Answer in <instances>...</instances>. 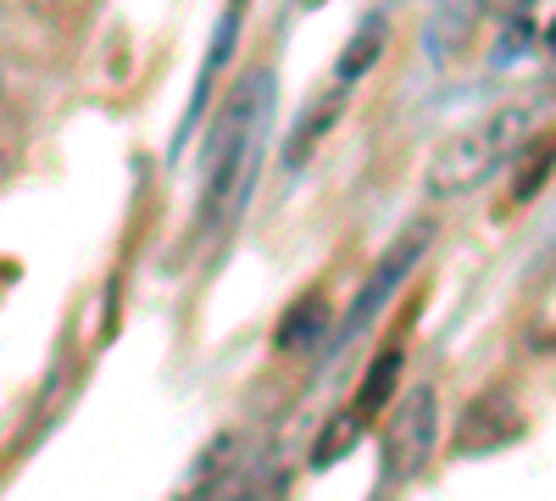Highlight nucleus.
<instances>
[{
  "mask_svg": "<svg viewBox=\"0 0 556 501\" xmlns=\"http://www.w3.org/2000/svg\"><path fill=\"white\" fill-rule=\"evenodd\" d=\"M534 117H540V101H506V107H495L484 123L451 134V140L434 151V162H429L424 190H429L434 201H451V196H462V190L484 185V178L523 146V134L534 128Z\"/></svg>",
  "mask_w": 556,
  "mask_h": 501,
  "instance_id": "1",
  "label": "nucleus"
},
{
  "mask_svg": "<svg viewBox=\"0 0 556 501\" xmlns=\"http://www.w3.org/2000/svg\"><path fill=\"white\" fill-rule=\"evenodd\" d=\"M434 429H440L434 390L429 385L406 390V401L395 406V418H390V435H384V474L390 479H406V474L424 468L429 451H434Z\"/></svg>",
  "mask_w": 556,
  "mask_h": 501,
  "instance_id": "2",
  "label": "nucleus"
},
{
  "mask_svg": "<svg viewBox=\"0 0 556 501\" xmlns=\"http://www.w3.org/2000/svg\"><path fill=\"white\" fill-rule=\"evenodd\" d=\"M424 246H429V223H412V235H406V240H401V246L374 267V279H367V285H362V296L351 301V312H345V335H356V329L367 324V317H374V306H384V301H390V290L406 279V267H412L417 256H424Z\"/></svg>",
  "mask_w": 556,
  "mask_h": 501,
  "instance_id": "3",
  "label": "nucleus"
},
{
  "mask_svg": "<svg viewBox=\"0 0 556 501\" xmlns=\"http://www.w3.org/2000/svg\"><path fill=\"white\" fill-rule=\"evenodd\" d=\"M340 112H345V84L323 89V96L312 101V112L301 117V128H295V146H290V167L312 156V146L323 140V128H334V123H340Z\"/></svg>",
  "mask_w": 556,
  "mask_h": 501,
  "instance_id": "4",
  "label": "nucleus"
},
{
  "mask_svg": "<svg viewBox=\"0 0 556 501\" xmlns=\"http://www.w3.org/2000/svg\"><path fill=\"white\" fill-rule=\"evenodd\" d=\"M379 45H384V17H367V23H362V28L351 34L345 57H340V84H351V78H362L367 67H374Z\"/></svg>",
  "mask_w": 556,
  "mask_h": 501,
  "instance_id": "5",
  "label": "nucleus"
},
{
  "mask_svg": "<svg viewBox=\"0 0 556 501\" xmlns=\"http://www.w3.org/2000/svg\"><path fill=\"white\" fill-rule=\"evenodd\" d=\"M395 374H401V356L390 351V356H384V368L367 374V385H362V396H356V418H362V413H374V401H384V396H390Z\"/></svg>",
  "mask_w": 556,
  "mask_h": 501,
  "instance_id": "6",
  "label": "nucleus"
},
{
  "mask_svg": "<svg viewBox=\"0 0 556 501\" xmlns=\"http://www.w3.org/2000/svg\"><path fill=\"white\" fill-rule=\"evenodd\" d=\"M317 312H323V301L312 296L306 306H295V324H285V335H278V340H285V346H295V340H306V335H312V329L323 324V317H317Z\"/></svg>",
  "mask_w": 556,
  "mask_h": 501,
  "instance_id": "7",
  "label": "nucleus"
},
{
  "mask_svg": "<svg viewBox=\"0 0 556 501\" xmlns=\"http://www.w3.org/2000/svg\"><path fill=\"white\" fill-rule=\"evenodd\" d=\"M551 45H556V28H551Z\"/></svg>",
  "mask_w": 556,
  "mask_h": 501,
  "instance_id": "8",
  "label": "nucleus"
}]
</instances>
